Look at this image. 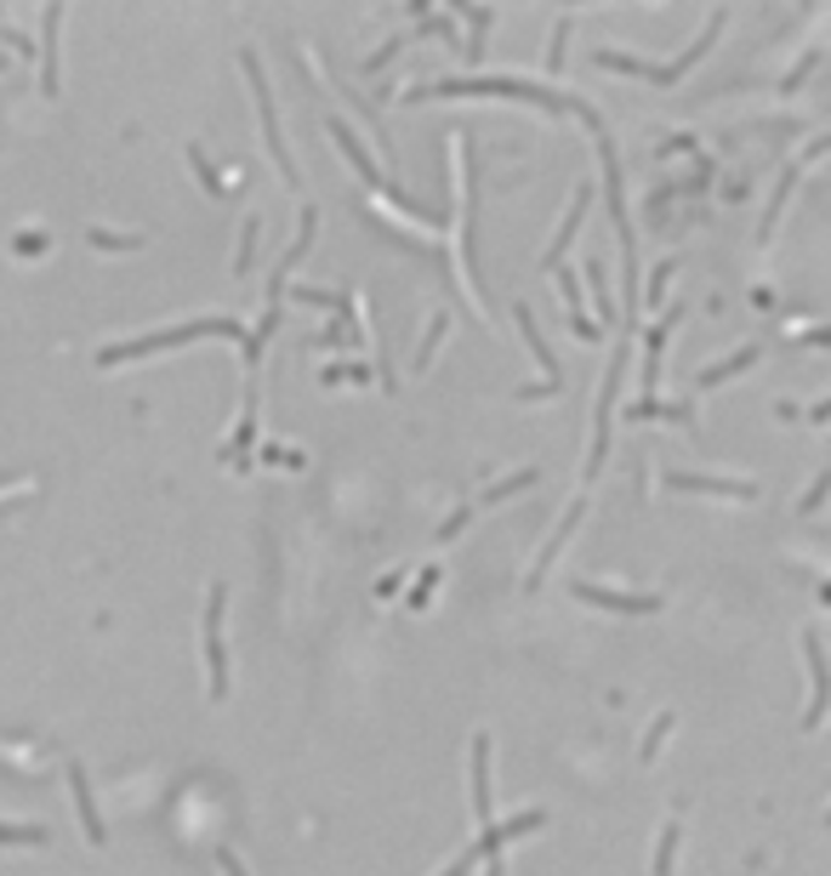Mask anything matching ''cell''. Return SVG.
<instances>
[{
    "label": "cell",
    "instance_id": "cell-1",
    "mask_svg": "<svg viewBox=\"0 0 831 876\" xmlns=\"http://www.w3.org/2000/svg\"><path fill=\"white\" fill-rule=\"evenodd\" d=\"M199 336H229V342H250V331L229 313H211V319H183L171 331H155V336H132V342H114V347H97V365L114 370L125 359H143V354H166V347H183V342H199Z\"/></svg>",
    "mask_w": 831,
    "mask_h": 876
},
{
    "label": "cell",
    "instance_id": "cell-2",
    "mask_svg": "<svg viewBox=\"0 0 831 876\" xmlns=\"http://www.w3.org/2000/svg\"><path fill=\"white\" fill-rule=\"evenodd\" d=\"M723 35V12H712L707 17V29H700V40L695 46H684V52H677L672 63H644V58H633V52H615V46H598V52H592V63L598 69H621V74H638V81H655V86H677V81H684V74L700 63V58H707V46Z\"/></svg>",
    "mask_w": 831,
    "mask_h": 876
},
{
    "label": "cell",
    "instance_id": "cell-3",
    "mask_svg": "<svg viewBox=\"0 0 831 876\" xmlns=\"http://www.w3.org/2000/svg\"><path fill=\"white\" fill-rule=\"evenodd\" d=\"M411 103L416 97H518V103H536L541 114H564V109H575L570 97H559V91H536L530 81H439V86H421V91H405Z\"/></svg>",
    "mask_w": 831,
    "mask_h": 876
},
{
    "label": "cell",
    "instance_id": "cell-4",
    "mask_svg": "<svg viewBox=\"0 0 831 876\" xmlns=\"http://www.w3.org/2000/svg\"><path fill=\"white\" fill-rule=\"evenodd\" d=\"M240 69H245L250 91H257V120H262V143H268V155H273V165H280L285 188H296L302 177H296V160H291V148H285V137H280V114H273V91H268L262 58H257V52H240Z\"/></svg>",
    "mask_w": 831,
    "mask_h": 876
},
{
    "label": "cell",
    "instance_id": "cell-5",
    "mask_svg": "<svg viewBox=\"0 0 831 876\" xmlns=\"http://www.w3.org/2000/svg\"><path fill=\"white\" fill-rule=\"evenodd\" d=\"M621 370H626V347L615 354V365L603 370V387H598V416H592V449H587V467H582V495L592 490V479L603 472V456H610V421H615V393H621Z\"/></svg>",
    "mask_w": 831,
    "mask_h": 876
},
{
    "label": "cell",
    "instance_id": "cell-6",
    "mask_svg": "<svg viewBox=\"0 0 831 876\" xmlns=\"http://www.w3.org/2000/svg\"><path fill=\"white\" fill-rule=\"evenodd\" d=\"M222 609H229V587H211L206 597V671H211V700H229V638H222Z\"/></svg>",
    "mask_w": 831,
    "mask_h": 876
},
{
    "label": "cell",
    "instance_id": "cell-7",
    "mask_svg": "<svg viewBox=\"0 0 831 876\" xmlns=\"http://www.w3.org/2000/svg\"><path fill=\"white\" fill-rule=\"evenodd\" d=\"M536 479H541V472H536V467H518V472H508V479H496V484H490L485 495H478V501H467V507H456V513H450V518L439 523V541H450V535H462V530H467V523H473L478 513H485V507H496V501H501V495H513V490H530Z\"/></svg>",
    "mask_w": 831,
    "mask_h": 876
},
{
    "label": "cell",
    "instance_id": "cell-8",
    "mask_svg": "<svg viewBox=\"0 0 831 876\" xmlns=\"http://www.w3.org/2000/svg\"><path fill=\"white\" fill-rule=\"evenodd\" d=\"M570 592L582 597V604L615 609V615H655L661 609V592H610V587H592V581H570Z\"/></svg>",
    "mask_w": 831,
    "mask_h": 876
},
{
    "label": "cell",
    "instance_id": "cell-9",
    "mask_svg": "<svg viewBox=\"0 0 831 876\" xmlns=\"http://www.w3.org/2000/svg\"><path fill=\"white\" fill-rule=\"evenodd\" d=\"M803 661H809V712H803V729H820V717H826V649H820V626L803 632Z\"/></svg>",
    "mask_w": 831,
    "mask_h": 876
},
{
    "label": "cell",
    "instance_id": "cell-10",
    "mask_svg": "<svg viewBox=\"0 0 831 876\" xmlns=\"http://www.w3.org/2000/svg\"><path fill=\"white\" fill-rule=\"evenodd\" d=\"M40 35H46V69H40V91L46 97H58L63 91V63H58V40H63V7H46L40 12Z\"/></svg>",
    "mask_w": 831,
    "mask_h": 876
},
{
    "label": "cell",
    "instance_id": "cell-11",
    "mask_svg": "<svg viewBox=\"0 0 831 876\" xmlns=\"http://www.w3.org/2000/svg\"><path fill=\"white\" fill-rule=\"evenodd\" d=\"M667 490H700V495H735V501H751L758 484L751 479H712V472H667Z\"/></svg>",
    "mask_w": 831,
    "mask_h": 876
},
{
    "label": "cell",
    "instance_id": "cell-12",
    "mask_svg": "<svg viewBox=\"0 0 831 876\" xmlns=\"http://www.w3.org/2000/svg\"><path fill=\"white\" fill-rule=\"evenodd\" d=\"M69 791H74V809H81V831L91 848H103L109 831H103V819H97V803H91V780H86V768L81 763H69Z\"/></svg>",
    "mask_w": 831,
    "mask_h": 876
},
{
    "label": "cell",
    "instance_id": "cell-13",
    "mask_svg": "<svg viewBox=\"0 0 831 876\" xmlns=\"http://www.w3.org/2000/svg\"><path fill=\"white\" fill-rule=\"evenodd\" d=\"M587 206H592V188H575V199H570V217H564V229L552 234V245L541 250V268L552 273V268H564V250H570V239H575V229H582V217H587Z\"/></svg>",
    "mask_w": 831,
    "mask_h": 876
},
{
    "label": "cell",
    "instance_id": "cell-14",
    "mask_svg": "<svg viewBox=\"0 0 831 876\" xmlns=\"http://www.w3.org/2000/svg\"><path fill=\"white\" fill-rule=\"evenodd\" d=\"M672 319H677V308L655 324V331L644 336V365H638V382H644V393L638 398H655V382H661V347H667V336H672Z\"/></svg>",
    "mask_w": 831,
    "mask_h": 876
},
{
    "label": "cell",
    "instance_id": "cell-15",
    "mask_svg": "<svg viewBox=\"0 0 831 876\" xmlns=\"http://www.w3.org/2000/svg\"><path fill=\"white\" fill-rule=\"evenodd\" d=\"M325 125H331V137L342 143V155H347V160H354V165H359V177H365L370 188H382V194H393V183H388V177H376V165H370V155H365V148H359V137H354V132H347V120H342V114H325Z\"/></svg>",
    "mask_w": 831,
    "mask_h": 876
},
{
    "label": "cell",
    "instance_id": "cell-16",
    "mask_svg": "<svg viewBox=\"0 0 831 876\" xmlns=\"http://www.w3.org/2000/svg\"><path fill=\"white\" fill-rule=\"evenodd\" d=\"M513 319H518V331H524V342H530V354H536V365L547 370V382H552V387H564V370H559V359H552V347L541 342V331H536V313H530V308H524V303H518V308H513Z\"/></svg>",
    "mask_w": 831,
    "mask_h": 876
},
{
    "label": "cell",
    "instance_id": "cell-17",
    "mask_svg": "<svg viewBox=\"0 0 831 876\" xmlns=\"http://www.w3.org/2000/svg\"><path fill=\"white\" fill-rule=\"evenodd\" d=\"M250 439H257V382H250V393H245V416H240L234 439L222 444V461H229V467H240V461L250 456Z\"/></svg>",
    "mask_w": 831,
    "mask_h": 876
},
{
    "label": "cell",
    "instance_id": "cell-18",
    "mask_svg": "<svg viewBox=\"0 0 831 876\" xmlns=\"http://www.w3.org/2000/svg\"><path fill=\"white\" fill-rule=\"evenodd\" d=\"M473 809H478V819H485V825H496L490 819V740L485 735L473 740Z\"/></svg>",
    "mask_w": 831,
    "mask_h": 876
},
{
    "label": "cell",
    "instance_id": "cell-19",
    "mask_svg": "<svg viewBox=\"0 0 831 876\" xmlns=\"http://www.w3.org/2000/svg\"><path fill=\"white\" fill-rule=\"evenodd\" d=\"M758 354H763V347H758V342H746V347H741V354H723L718 365H707V370H700V375H695V387H718V382H729V375H741L746 365H758Z\"/></svg>",
    "mask_w": 831,
    "mask_h": 876
},
{
    "label": "cell",
    "instance_id": "cell-20",
    "mask_svg": "<svg viewBox=\"0 0 831 876\" xmlns=\"http://www.w3.org/2000/svg\"><path fill=\"white\" fill-rule=\"evenodd\" d=\"M188 165L199 171V183H206V194H211V199H222V194H229V183H222V171L206 160V148H194V143H188Z\"/></svg>",
    "mask_w": 831,
    "mask_h": 876
},
{
    "label": "cell",
    "instance_id": "cell-21",
    "mask_svg": "<svg viewBox=\"0 0 831 876\" xmlns=\"http://www.w3.org/2000/svg\"><path fill=\"white\" fill-rule=\"evenodd\" d=\"M677 831H684V825H677V819H667V831H661V842H655V876H672V854H677Z\"/></svg>",
    "mask_w": 831,
    "mask_h": 876
},
{
    "label": "cell",
    "instance_id": "cell-22",
    "mask_svg": "<svg viewBox=\"0 0 831 876\" xmlns=\"http://www.w3.org/2000/svg\"><path fill=\"white\" fill-rule=\"evenodd\" d=\"M444 331H450V313H433V331H427V342L416 347V370H427V365H433V354H439Z\"/></svg>",
    "mask_w": 831,
    "mask_h": 876
},
{
    "label": "cell",
    "instance_id": "cell-23",
    "mask_svg": "<svg viewBox=\"0 0 831 876\" xmlns=\"http://www.w3.org/2000/svg\"><path fill=\"white\" fill-rule=\"evenodd\" d=\"M564 40H570V17L552 23V40H547V74H564Z\"/></svg>",
    "mask_w": 831,
    "mask_h": 876
},
{
    "label": "cell",
    "instance_id": "cell-24",
    "mask_svg": "<svg viewBox=\"0 0 831 876\" xmlns=\"http://www.w3.org/2000/svg\"><path fill=\"white\" fill-rule=\"evenodd\" d=\"M0 842H17V848H40V842H46V825H0Z\"/></svg>",
    "mask_w": 831,
    "mask_h": 876
},
{
    "label": "cell",
    "instance_id": "cell-25",
    "mask_svg": "<svg viewBox=\"0 0 831 876\" xmlns=\"http://www.w3.org/2000/svg\"><path fill=\"white\" fill-rule=\"evenodd\" d=\"M257 229H262V222L250 217V222H245V239H240V250H234V280H245V268H250V250H257Z\"/></svg>",
    "mask_w": 831,
    "mask_h": 876
},
{
    "label": "cell",
    "instance_id": "cell-26",
    "mask_svg": "<svg viewBox=\"0 0 831 876\" xmlns=\"http://www.w3.org/2000/svg\"><path fill=\"white\" fill-rule=\"evenodd\" d=\"M667 729H672V712H661V717H655V729L644 735V745H638V757H644V763L655 757V751H661V740H667Z\"/></svg>",
    "mask_w": 831,
    "mask_h": 876
},
{
    "label": "cell",
    "instance_id": "cell-27",
    "mask_svg": "<svg viewBox=\"0 0 831 876\" xmlns=\"http://www.w3.org/2000/svg\"><path fill=\"white\" fill-rule=\"evenodd\" d=\"M399 46H405V35H393L388 46H376V58H365V74H376V69H388V63H393V52H399Z\"/></svg>",
    "mask_w": 831,
    "mask_h": 876
},
{
    "label": "cell",
    "instance_id": "cell-28",
    "mask_svg": "<svg viewBox=\"0 0 831 876\" xmlns=\"http://www.w3.org/2000/svg\"><path fill=\"white\" fill-rule=\"evenodd\" d=\"M433 587H439V569H421V581L411 587V604L421 609V604H427V597H433Z\"/></svg>",
    "mask_w": 831,
    "mask_h": 876
},
{
    "label": "cell",
    "instance_id": "cell-29",
    "mask_svg": "<svg viewBox=\"0 0 831 876\" xmlns=\"http://www.w3.org/2000/svg\"><path fill=\"white\" fill-rule=\"evenodd\" d=\"M815 63H820V52H809V58H803V63H797V69L786 74V81H780V91H797L803 81H809V69H815Z\"/></svg>",
    "mask_w": 831,
    "mask_h": 876
},
{
    "label": "cell",
    "instance_id": "cell-30",
    "mask_svg": "<svg viewBox=\"0 0 831 876\" xmlns=\"http://www.w3.org/2000/svg\"><path fill=\"white\" fill-rule=\"evenodd\" d=\"M820 501H826V472H820V479L809 484V495L797 501V513H803V518H809V513H820Z\"/></svg>",
    "mask_w": 831,
    "mask_h": 876
},
{
    "label": "cell",
    "instance_id": "cell-31",
    "mask_svg": "<svg viewBox=\"0 0 831 876\" xmlns=\"http://www.w3.org/2000/svg\"><path fill=\"white\" fill-rule=\"evenodd\" d=\"M291 296H296V303H314V308H337V296L331 291H314V285H296Z\"/></svg>",
    "mask_w": 831,
    "mask_h": 876
},
{
    "label": "cell",
    "instance_id": "cell-32",
    "mask_svg": "<svg viewBox=\"0 0 831 876\" xmlns=\"http://www.w3.org/2000/svg\"><path fill=\"white\" fill-rule=\"evenodd\" d=\"M217 865H222V876H245V865H240L234 848H217Z\"/></svg>",
    "mask_w": 831,
    "mask_h": 876
},
{
    "label": "cell",
    "instance_id": "cell-33",
    "mask_svg": "<svg viewBox=\"0 0 831 876\" xmlns=\"http://www.w3.org/2000/svg\"><path fill=\"white\" fill-rule=\"evenodd\" d=\"M473 865H478V860H473V854H467V848H462V860H456V865H450V871H444V876H467V871H473Z\"/></svg>",
    "mask_w": 831,
    "mask_h": 876
},
{
    "label": "cell",
    "instance_id": "cell-34",
    "mask_svg": "<svg viewBox=\"0 0 831 876\" xmlns=\"http://www.w3.org/2000/svg\"><path fill=\"white\" fill-rule=\"evenodd\" d=\"M485 865H490V871H485V876H501V865H508V860H501V854H490V860H485Z\"/></svg>",
    "mask_w": 831,
    "mask_h": 876
},
{
    "label": "cell",
    "instance_id": "cell-35",
    "mask_svg": "<svg viewBox=\"0 0 831 876\" xmlns=\"http://www.w3.org/2000/svg\"><path fill=\"white\" fill-rule=\"evenodd\" d=\"M0 69H7V58H0Z\"/></svg>",
    "mask_w": 831,
    "mask_h": 876
}]
</instances>
